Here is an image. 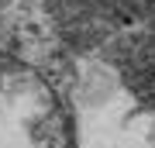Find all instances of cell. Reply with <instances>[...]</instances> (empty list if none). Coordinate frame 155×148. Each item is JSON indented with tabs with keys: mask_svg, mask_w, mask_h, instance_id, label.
I'll use <instances>...</instances> for the list:
<instances>
[{
	"mask_svg": "<svg viewBox=\"0 0 155 148\" xmlns=\"http://www.w3.org/2000/svg\"><path fill=\"white\" fill-rule=\"evenodd\" d=\"M0 148H79L69 97L7 52H0Z\"/></svg>",
	"mask_w": 155,
	"mask_h": 148,
	"instance_id": "obj_2",
	"label": "cell"
},
{
	"mask_svg": "<svg viewBox=\"0 0 155 148\" xmlns=\"http://www.w3.org/2000/svg\"><path fill=\"white\" fill-rule=\"evenodd\" d=\"M104 148H155V104L131 97V107L117 110V131H97Z\"/></svg>",
	"mask_w": 155,
	"mask_h": 148,
	"instance_id": "obj_3",
	"label": "cell"
},
{
	"mask_svg": "<svg viewBox=\"0 0 155 148\" xmlns=\"http://www.w3.org/2000/svg\"><path fill=\"white\" fill-rule=\"evenodd\" d=\"M38 14L62 55L155 104V0H38Z\"/></svg>",
	"mask_w": 155,
	"mask_h": 148,
	"instance_id": "obj_1",
	"label": "cell"
}]
</instances>
